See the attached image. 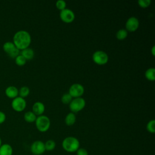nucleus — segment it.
I'll use <instances>...</instances> for the list:
<instances>
[{
  "label": "nucleus",
  "instance_id": "393cba45",
  "mask_svg": "<svg viewBox=\"0 0 155 155\" xmlns=\"http://www.w3.org/2000/svg\"><path fill=\"white\" fill-rule=\"evenodd\" d=\"M56 7L59 10L66 8V2L63 0H58L56 2Z\"/></svg>",
  "mask_w": 155,
  "mask_h": 155
},
{
  "label": "nucleus",
  "instance_id": "f03ea898",
  "mask_svg": "<svg viewBox=\"0 0 155 155\" xmlns=\"http://www.w3.org/2000/svg\"><path fill=\"white\" fill-rule=\"evenodd\" d=\"M62 147L64 150L68 153L76 152L80 147L79 140L73 136H68L65 137L62 142Z\"/></svg>",
  "mask_w": 155,
  "mask_h": 155
},
{
  "label": "nucleus",
  "instance_id": "9d476101",
  "mask_svg": "<svg viewBox=\"0 0 155 155\" xmlns=\"http://www.w3.org/2000/svg\"><path fill=\"white\" fill-rule=\"evenodd\" d=\"M30 151L34 155L42 154L45 151L44 143L41 140H36L33 142L31 145Z\"/></svg>",
  "mask_w": 155,
  "mask_h": 155
},
{
  "label": "nucleus",
  "instance_id": "20e7f679",
  "mask_svg": "<svg viewBox=\"0 0 155 155\" xmlns=\"http://www.w3.org/2000/svg\"><path fill=\"white\" fill-rule=\"evenodd\" d=\"M85 104L86 102L84 98L81 97L73 98L69 104V108L72 113H76L83 110Z\"/></svg>",
  "mask_w": 155,
  "mask_h": 155
},
{
  "label": "nucleus",
  "instance_id": "aec40b11",
  "mask_svg": "<svg viewBox=\"0 0 155 155\" xmlns=\"http://www.w3.org/2000/svg\"><path fill=\"white\" fill-rule=\"evenodd\" d=\"M128 36V31L125 29H120L119 30L116 34V36L118 40L122 41L124 40Z\"/></svg>",
  "mask_w": 155,
  "mask_h": 155
},
{
  "label": "nucleus",
  "instance_id": "a878e982",
  "mask_svg": "<svg viewBox=\"0 0 155 155\" xmlns=\"http://www.w3.org/2000/svg\"><path fill=\"white\" fill-rule=\"evenodd\" d=\"M151 2L150 0H139L138 5L142 8H147L150 5Z\"/></svg>",
  "mask_w": 155,
  "mask_h": 155
},
{
  "label": "nucleus",
  "instance_id": "6ab92c4d",
  "mask_svg": "<svg viewBox=\"0 0 155 155\" xmlns=\"http://www.w3.org/2000/svg\"><path fill=\"white\" fill-rule=\"evenodd\" d=\"M29 94H30V89L27 86H22L19 90L18 94L21 97H22L24 99L25 97H27Z\"/></svg>",
  "mask_w": 155,
  "mask_h": 155
},
{
  "label": "nucleus",
  "instance_id": "f8f14e48",
  "mask_svg": "<svg viewBox=\"0 0 155 155\" xmlns=\"http://www.w3.org/2000/svg\"><path fill=\"white\" fill-rule=\"evenodd\" d=\"M45 111L44 104L39 101H37L34 103L32 107V111L36 116L42 115Z\"/></svg>",
  "mask_w": 155,
  "mask_h": 155
},
{
  "label": "nucleus",
  "instance_id": "cd10ccee",
  "mask_svg": "<svg viewBox=\"0 0 155 155\" xmlns=\"http://www.w3.org/2000/svg\"><path fill=\"white\" fill-rule=\"evenodd\" d=\"M5 119H6L5 114L4 112L0 111V124L4 123L5 120Z\"/></svg>",
  "mask_w": 155,
  "mask_h": 155
},
{
  "label": "nucleus",
  "instance_id": "7ed1b4c3",
  "mask_svg": "<svg viewBox=\"0 0 155 155\" xmlns=\"http://www.w3.org/2000/svg\"><path fill=\"white\" fill-rule=\"evenodd\" d=\"M36 127L40 132H46L50 127V120L45 115H41L36 117L35 120Z\"/></svg>",
  "mask_w": 155,
  "mask_h": 155
},
{
  "label": "nucleus",
  "instance_id": "423d86ee",
  "mask_svg": "<svg viewBox=\"0 0 155 155\" xmlns=\"http://www.w3.org/2000/svg\"><path fill=\"white\" fill-rule=\"evenodd\" d=\"M3 50L11 58H15L20 54V50H18L13 42H5L2 46Z\"/></svg>",
  "mask_w": 155,
  "mask_h": 155
},
{
  "label": "nucleus",
  "instance_id": "2eb2a0df",
  "mask_svg": "<svg viewBox=\"0 0 155 155\" xmlns=\"http://www.w3.org/2000/svg\"><path fill=\"white\" fill-rule=\"evenodd\" d=\"M20 54H21L27 61L31 60L35 56V52L32 48L28 47L21 50L20 52Z\"/></svg>",
  "mask_w": 155,
  "mask_h": 155
},
{
  "label": "nucleus",
  "instance_id": "4be33fe9",
  "mask_svg": "<svg viewBox=\"0 0 155 155\" xmlns=\"http://www.w3.org/2000/svg\"><path fill=\"white\" fill-rule=\"evenodd\" d=\"M15 61L17 65L23 66L26 64L27 60L21 54H19L17 57H16L15 58Z\"/></svg>",
  "mask_w": 155,
  "mask_h": 155
},
{
  "label": "nucleus",
  "instance_id": "6e6552de",
  "mask_svg": "<svg viewBox=\"0 0 155 155\" xmlns=\"http://www.w3.org/2000/svg\"><path fill=\"white\" fill-rule=\"evenodd\" d=\"M11 105L12 108L15 111L17 112H21L24 110L26 107L27 103L25 99L18 96L12 100Z\"/></svg>",
  "mask_w": 155,
  "mask_h": 155
},
{
  "label": "nucleus",
  "instance_id": "412c9836",
  "mask_svg": "<svg viewBox=\"0 0 155 155\" xmlns=\"http://www.w3.org/2000/svg\"><path fill=\"white\" fill-rule=\"evenodd\" d=\"M45 148L47 151H52L56 147V143L53 140H48L44 143Z\"/></svg>",
  "mask_w": 155,
  "mask_h": 155
},
{
  "label": "nucleus",
  "instance_id": "0eeeda50",
  "mask_svg": "<svg viewBox=\"0 0 155 155\" xmlns=\"http://www.w3.org/2000/svg\"><path fill=\"white\" fill-rule=\"evenodd\" d=\"M84 87L80 84H72L68 90V93L73 98L80 97L84 93Z\"/></svg>",
  "mask_w": 155,
  "mask_h": 155
},
{
  "label": "nucleus",
  "instance_id": "c85d7f7f",
  "mask_svg": "<svg viewBox=\"0 0 155 155\" xmlns=\"http://www.w3.org/2000/svg\"><path fill=\"white\" fill-rule=\"evenodd\" d=\"M151 53L153 56H155V46L153 45L151 48Z\"/></svg>",
  "mask_w": 155,
  "mask_h": 155
},
{
  "label": "nucleus",
  "instance_id": "5701e85b",
  "mask_svg": "<svg viewBox=\"0 0 155 155\" xmlns=\"http://www.w3.org/2000/svg\"><path fill=\"white\" fill-rule=\"evenodd\" d=\"M147 130L150 133H155V120L154 119L150 120L147 124Z\"/></svg>",
  "mask_w": 155,
  "mask_h": 155
},
{
  "label": "nucleus",
  "instance_id": "dca6fc26",
  "mask_svg": "<svg viewBox=\"0 0 155 155\" xmlns=\"http://www.w3.org/2000/svg\"><path fill=\"white\" fill-rule=\"evenodd\" d=\"M76 120V117L74 113L70 112L67 114L65 118V123L68 126L73 125Z\"/></svg>",
  "mask_w": 155,
  "mask_h": 155
},
{
  "label": "nucleus",
  "instance_id": "f257e3e1",
  "mask_svg": "<svg viewBox=\"0 0 155 155\" xmlns=\"http://www.w3.org/2000/svg\"><path fill=\"white\" fill-rule=\"evenodd\" d=\"M31 42V38L30 33L25 30H19L16 32L13 37V42L16 47L22 50L29 47Z\"/></svg>",
  "mask_w": 155,
  "mask_h": 155
},
{
  "label": "nucleus",
  "instance_id": "4468645a",
  "mask_svg": "<svg viewBox=\"0 0 155 155\" xmlns=\"http://www.w3.org/2000/svg\"><path fill=\"white\" fill-rule=\"evenodd\" d=\"M13 148L8 143H2L0 147V155H13Z\"/></svg>",
  "mask_w": 155,
  "mask_h": 155
},
{
  "label": "nucleus",
  "instance_id": "b1692460",
  "mask_svg": "<svg viewBox=\"0 0 155 155\" xmlns=\"http://www.w3.org/2000/svg\"><path fill=\"white\" fill-rule=\"evenodd\" d=\"M73 97L70 96V94L67 93L64 94L61 97V102L64 104H69L72 101Z\"/></svg>",
  "mask_w": 155,
  "mask_h": 155
},
{
  "label": "nucleus",
  "instance_id": "a211bd4d",
  "mask_svg": "<svg viewBox=\"0 0 155 155\" xmlns=\"http://www.w3.org/2000/svg\"><path fill=\"white\" fill-rule=\"evenodd\" d=\"M145 76L146 79L150 81L155 80V69L153 67L149 68L145 72Z\"/></svg>",
  "mask_w": 155,
  "mask_h": 155
},
{
  "label": "nucleus",
  "instance_id": "39448f33",
  "mask_svg": "<svg viewBox=\"0 0 155 155\" xmlns=\"http://www.w3.org/2000/svg\"><path fill=\"white\" fill-rule=\"evenodd\" d=\"M92 59L96 64L99 65H103L108 62V56L105 51L102 50H97L93 53L92 55Z\"/></svg>",
  "mask_w": 155,
  "mask_h": 155
},
{
  "label": "nucleus",
  "instance_id": "c756f323",
  "mask_svg": "<svg viewBox=\"0 0 155 155\" xmlns=\"http://www.w3.org/2000/svg\"><path fill=\"white\" fill-rule=\"evenodd\" d=\"M2 144V140H1V138L0 137V147L1 146Z\"/></svg>",
  "mask_w": 155,
  "mask_h": 155
},
{
  "label": "nucleus",
  "instance_id": "bb28decb",
  "mask_svg": "<svg viewBox=\"0 0 155 155\" xmlns=\"http://www.w3.org/2000/svg\"><path fill=\"white\" fill-rule=\"evenodd\" d=\"M76 152V155H88L87 150L84 148H79Z\"/></svg>",
  "mask_w": 155,
  "mask_h": 155
},
{
  "label": "nucleus",
  "instance_id": "9b49d317",
  "mask_svg": "<svg viewBox=\"0 0 155 155\" xmlns=\"http://www.w3.org/2000/svg\"><path fill=\"white\" fill-rule=\"evenodd\" d=\"M139 26V21L138 19L134 16L129 18L125 23V28L127 31L134 32L136 31Z\"/></svg>",
  "mask_w": 155,
  "mask_h": 155
},
{
  "label": "nucleus",
  "instance_id": "1a4fd4ad",
  "mask_svg": "<svg viewBox=\"0 0 155 155\" xmlns=\"http://www.w3.org/2000/svg\"><path fill=\"white\" fill-rule=\"evenodd\" d=\"M59 17L64 22L71 23L74 20L75 15L71 10L66 8L60 12Z\"/></svg>",
  "mask_w": 155,
  "mask_h": 155
},
{
  "label": "nucleus",
  "instance_id": "f3484780",
  "mask_svg": "<svg viewBox=\"0 0 155 155\" xmlns=\"http://www.w3.org/2000/svg\"><path fill=\"white\" fill-rule=\"evenodd\" d=\"M37 116L33 113L32 111H27L24 115V120L28 123H32L35 122Z\"/></svg>",
  "mask_w": 155,
  "mask_h": 155
},
{
  "label": "nucleus",
  "instance_id": "ddd939ff",
  "mask_svg": "<svg viewBox=\"0 0 155 155\" xmlns=\"http://www.w3.org/2000/svg\"><path fill=\"white\" fill-rule=\"evenodd\" d=\"M5 94L8 98L13 99L18 96L19 90L15 86L10 85L5 88Z\"/></svg>",
  "mask_w": 155,
  "mask_h": 155
}]
</instances>
